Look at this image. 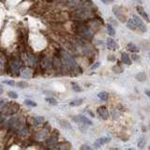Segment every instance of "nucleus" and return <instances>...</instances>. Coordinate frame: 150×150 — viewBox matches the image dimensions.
I'll return each instance as SVG.
<instances>
[{"label":"nucleus","instance_id":"412c9836","mask_svg":"<svg viewBox=\"0 0 150 150\" xmlns=\"http://www.w3.org/2000/svg\"><path fill=\"white\" fill-rule=\"evenodd\" d=\"M25 103H26V105L30 106V107H36V106H37V103H36L35 101L31 100V99H26V100H25Z\"/></svg>","mask_w":150,"mask_h":150},{"label":"nucleus","instance_id":"1a4fd4ad","mask_svg":"<svg viewBox=\"0 0 150 150\" xmlns=\"http://www.w3.org/2000/svg\"><path fill=\"white\" fill-rule=\"evenodd\" d=\"M121 60L126 65H131V58L129 56V54L127 53H121Z\"/></svg>","mask_w":150,"mask_h":150},{"label":"nucleus","instance_id":"a878e982","mask_svg":"<svg viewBox=\"0 0 150 150\" xmlns=\"http://www.w3.org/2000/svg\"><path fill=\"white\" fill-rule=\"evenodd\" d=\"M131 58H132V60H134V61H138L140 59L139 55L138 54H135V53H133L132 55H131Z\"/></svg>","mask_w":150,"mask_h":150},{"label":"nucleus","instance_id":"20e7f679","mask_svg":"<svg viewBox=\"0 0 150 150\" xmlns=\"http://www.w3.org/2000/svg\"><path fill=\"white\" fill-rule=\"evenodd\" d=\"M97 113L98 115H99V117H101L104 120L108 119V117H109V112H108V110H107V108L105 106H99L98 108Z\"/></svg>","mask_w":150,"mask_h":150},{"label":"nucleus","instance_id":"5701e85b","mask_svg":"<svg viewBox=\"0 0 150 150\" xmlns=\"http://www.w3.org/2000/svg\"><path fill=\"white\" fill-rule=\"evenodd\" d=\"M8 95H9V98H13V99H16L18 98L17 93L14 92V91H9V92H8Z\"/></svg>","mask_w":150,"mask_h":150},{"label":"nucleus","instance_id":"dca6fc26","mask_svg":"<svg viewBox=\"0 0 150 150\" xmlns=\"http://www.w3.org/2000/svg\"><path fill=\"white\" fill-rule=\"evenodd\" d=\"M83 99L82 98H77V99H74V100H71V102H70V105L71 106H79L81 105L82 103H83Z\"/></svg>","mask_w":150,"mask_h":150},{"label":"nucleus","instance_id":"7c9ffc66","mask_svg":"<svg viewBox=\"0 0 150 150\" xmlns=\"http://www.w3.org/2000/svg\"><path fill=\"white\" fill-rule=\"evenodd\" d=\"M109 60H115V56H109Z\"/></svg>","mask_w":150,"mask_h":150},{"label":"nucleus","instance_id":"ddd939ff","mask_svg":"<svg viewBox=\"0 0 150 150\" xmlns=\"http://www.w3.org/2000/svg\"><path fill=\"white\" fill-rule=\"evenodd\" d=\"M44 120H45V118L43 116H37V117L34 118V122H33V124H34V126H39V125H40L41 123H43Z\"/></svg>","mask_w":150,"mask_h":150},{"label":"nucleus","instance_id":"f704fd0d","mask_svg":"<svg viewBox=\"0 0 150 150\" xmlns=\"http://www.w3.org/2000/svg\"><path fill=\"white\" fill-rule=\"evenodd\" d=\"M128 150H133V149H132V148H129Z\"/></svg>","mask_w":150,"mask_h":150},{"label":"nucleus","instance_id":"f03ea898","mask_svg":"<svg viewBox=\"0 0 150 150\" xmlns=\"http://www.w3.org/2000/svg\"><path fill=\"white\" fill-rule=\"evenodd\" d=\"M113 12L115 15V17L117 18L121 23H125L127 21V16L125 14V12L123 11V9H121L120 7L118 6H115L113 8Z\"/></svg>","mask_w":150,"mask_h":150},{"label":"nucleus","instance_id":"2f4dec72","mask_svg":"<svg viewBox=\"0 0 150 150\" xmlns=\"http://www.w3.org/2000/svg\"><path fill=\"white\" fill-rule=\"evenodd\" d=\"M3 93V87L0 85V94H2Z\"/></svg>","mask_w":150,"mask_h":150},{"label":"nucleus","instance_id":"9b49d317","mask_svg":"<svg viewBox=\"0 0 150 150\" xmlns=\"http://www.w3.org/2000/svg\"><path fill=\"white\" fill-rule=\"evenodd\" d=\"M98 97L101 100L106 101V100H108V98H109V94H108L106 91H101V92H99V93L98 94Z\"/></svg>","mask_w":150,"mask_h":150},{"label":"nucleus","instance_id":"aec40b11","mask_svg":"<svg viewBox=\"0 0 150 150\" xmlns=\"http://www.w3.org/2000/svg\"><path fill=\"white\" fill-rule=\"evenodd\" d=\"M144 145H145V138L144 137H141L139 142H138V147L139 148H143Z\"/></svg>","mask_w":150,"mask_h":150},{"label":"nucleus","instance_id":"2eb2a0df","mask_svg":"<svg viewBox=\"0 0 150 150\" xmlns=\"http://www.w3.org/2000/svg\"><path fill=\"white\" fill-rule=\"evenodd\" d=\"M107 31H108V34L111 36V37H114L115 35V28L113 27V26L111 24H108L107 25Z\"/></svg>","mask_w":150,"mask_h":150},{"label":"nucleus","instance_id":"bb28decb","mask_svg":"<svg viewBox=\"0 0 150 150\" xmlns=\"http://www.w3.org/2000/svg\"><path fill=\"white\" fill-rule=\"evenodd\" d=\"M99 65H100V63L99 62H96L92 67H91V70H96L97 68H98L99 67Z\"/></svg>","mask_w":150,"mask_h":150},{"label":"nucleus","instance_id":"f3484780","mask_svg":"<svg viewBox=\"0 0 150 150\" xmlns=\"http://www.w3.org/2000/svg\"><path fill=\"white\" fill-rule=\"evenodd\" d=\"M45 100L48 102V103H50L51 105H57V100L53 97H48L45 98Z\"/></svg>","mask_w":150,"mask_h":150},{"label":"nucleus","instance_id":"9d476101","mask_svg":"<svg viewBox=\"0 0 150 150\" xmlns=\"http://www.w3.org/2000/svg\"><path fill=\"white\" fill-rule=\"evenodd\" d=\"M127 48H128V50H129L130 52H131V53H133L139 52V48L135 44H133V43H129V44L127 45Z\"/></svg>","mask_w":150,"mask_h":150},{"label":"nucleus","instance_id":"0eeeda50","mask_svg":"<svg viewBox=\"0 0 150 150\" xmlns=\"http://www.w3.org/2000/svg\"><path fill=\"white\" fill-rule=\"evenodd\" d=\"M136 9H137L138 13H139L142 17H143V19H144L146 22H148V23H149L150 20H149V18H148V15H147V13L145 12V10L143 9V8L141 7V6H136Z\"/></svg>","mask_w":150,"mask_h":150},{"label":"nucleus","instance_id":"4be33fe9","mask_svg":"<svg viewBox=\"0 0 150 150\" xmlns=\"http://www.w3.org/2000/svg\"><path fill=\"white\" fill-rule=\"evenodd\" d=\"M17 86L18 87H20V88H26L28 86V84H27L26 82H24V81H21V82H19L17 84Z\"/></svg>","mask_w":150,"mask_h":150},{"label":"nucleus","instance_id":"72a5a7b5","mask_svg":"<svg viewBox=\"0 0 150 150\" xmlns=\"http://www.w3.org/2000/svg\"><path fill=\"white\" fill-rule=\"evenodd\" d=\"M138 1V3H142V0H137Z\"/></svg>","mask_w":150,"mask_h":150},{"label":"nucleus","instance_id":"f257e3e1","mask_svg":"<svg viewBox=\"0 0 150 150\" xmlns=\"http://www.w3.org/2000/svg\"><path fill=\"white\" fill-rule=\"evenodd\" d=\"M74 30L82 38H84L85 39H88V40L92 39L94 38V35H95L94 31L89 26H87V25H85V24H82V23L75 24L74 25Z\"/></svg>","mask_w":150,"mask_h":150},{"label":"nucleus","instance_id":"a211bd4d","mask_svg":"<svg viewBox=\"0 0 150 150\" xmlns=\"http://www.w3.org/2000/svg\"><path fill=\"white\" fill-rule=\"evenodd\" d=\"M71 86H72V89L75 92H82V90H83V89L81 88V86H80L78 84H76V83H71Z\"/></svg>","mask_w":150,"mask_h":150},{"label":"nucleus","instance_id":"c9c22d12","mask_svg":"<svg viewBox=\"0 0 150 150\" xmlns=\"http://www.w3.org/2000/svg\"><path fill=\"white\" fill-rule=\"evenodd\" d=\"M148 149H149V150H150V145H149V147H148Z\"/></svg>","mask_w":150,"mask_h":150},{"label":"nucleus","instance_id":"c85d7f7f","mask_svg":"<svg viewBox=\"0 0 150 150\" xmlns=\"http://www.w3.org/2000/svg\"><path fill=\"white\" fill-rule=\"evenodd\" d=\"M145 95L148 98H150V90H145Z\"/></svg>","mask_w":150,"mask_h":150},{"label":"nucleus","instance_id":"393cba45","mask_svg":"<svg viewBox=\"0 0 150 150\" xmlns=\"http://www.w3.org/2000/svg\"><path fill=\"white\" fill-rule=\"evenodd\" d=\"M80 150H93V149H92V147H90L87 144H83L80 147Z\"/></svg>","mask_w":150,"mask_h":150},{"label":"nucleus","instance_id":"c756f323","mask_svg":"<svg viewBox=\"0 0 150 150\" xmlns=\"http://www.w3.org/2000/svg\"><path fill=\"white\" fill-rule=\"evenodd\" d=\"M142 130H143V132H145V131H146V128H145L144 126H143V127H142Z\"/></svg>","mask_w":150,"mask_h":150},{"label":"nucleus","instance_id":"7ed1b4c3","mask_svg":"<svg viewBox=\"0 0 150 150\" xmlns=\"http://www.w3.org/2000/svg\"><path fill=\"white\" fill-rule=\"evenodd\" d=\"M132 20H133V22H134V24H135V26H136V28H137L138 30H140L143 33V32H146V30H147L146 26H145L144 23L142 21L141 18H139L138 16H136V15H133Z\"/></svg>","mask_w":150,"mask_h":150},{"label":"nucleus","instance_id":"e433bc0d","mask_svg":"<svg viewBox=\"0 0 150 150\" xmlns=\"http://www.w3.org/2000/svg\"><path fill=\"white\" fill-rule=\"evenodd\" d=\"M149 58H150V52H149Z\"/></svg>","mask_w":150,"mask_h":150},{"label":"nucleus","instance_id":"423d86ee","mask_svg":"<svg viewBox=\"0 0 150 150\" xmlns=\"http://www.w3.org/2000/svg\"><path fill=\"white\" fill-rule=\"evenodd\" d=\"M110 141H111V139H110L109 137H102V138H99V139H98L97 141L94 143V146L98 148V147H100L101 145H103V144H105V143H108Z\"/></svg>","mask_w":150,"mask_h":150},{"label":"nucleus","instance_id":"473e14b6","mask_svg":"<svg viewBox=\"0 0 150 150\" xmlns=\"http://www.w3.org/2000/svg\"><path fill=\"white\" fill-rule=\"evenodd\" d=\"M111 150H119V149H118V148H112Z\"/></svg>","mask_w":150,"mask_h":150},{"label":"nucleus","instance_id":"6e6552de","mask_svg":"<svg viewBox=\"0 0 150 150\" xmlns=\"http://www.w3.org/2000/svg\"><path fill=\"white\" fill-rule=\"evenodd\" d=\"M107 46H108V48L111 49V50H115V49H117V47H118V45L115 42V40L114 39H112V38L107 39Z\"/></svg>","mask_w":150,"mask_h":150},{"label":"nucleus","instance_id":"39448f33","mask_svg":"<svg viewBox=\"0 0 150 150\" xmlns=\"http://www.w3.org/2000/svg\"><path fill=\"white\" fill-rule=\"evenodd\" d=\"M76 118H74V120L75 121H77V122H81V123L85 124V125H87V126H91L92 125V121L88 119L86 116H85V115H78V116H75Z\"/></svg>","mask_w":150,"mask_h":150},{"label":"nucleus","instance_id":"cd10ccee","mask_svg":"<svg viewBox=\"0 0 150 150\" xmlns=\"http://www.w3.org/2000/svg\"><path fill=\"white\" fill-rule=\"evenodd\" d=\"M102 3H104V4H109V3H112V2H114L115 0H100Z\"/></svg>","mask_w":150,"mask_h":150},{"label":"nucleus","instance_id":"6ab92c4d","mask_svg":"<svg viewBox=\"0 0 150 150\" xmlns=\"http://www.w3.org/2000/svg\"><path fill=\"white\" fill-rule=\"evenodd\" d=\"M59 123L61 125L63 128H66V129H71V126L70 125V123L66 120H59Z\"/></svg>","mask_w":150,"mask_h":150},{"label":"nucleus","instance_id":"b1692460","mask_svg":"<svg viewBox=\"0 0 150 150\" xmlns=\"http://www.w3.org/2000/svg\"><path fill=\"white\" fill-rule=\"evenodd\" d=\"M3 83L6 84V85H9V86L15 85V82L12 81V80H6V81H3Z\"/></svg>","mask_w":150,"mask_h":150},{"label":"nucleus","instance_id":"4468645a","mask_svg":"<svg viewBox=\"0 0 150 150\" xmlns=\"http://www.w3.org/2000/svg\"><path fill=\"white\" fill-rule=\"evenodd\" d=\"M135 78H136V80H138L139 82H143V81L146 80V75H145L144 72H139V73L136 74Z\"/></svg>","mask_w":150,"mask_h":150},{"label":"nucleus","instance_id":"f8f14e48","mask_svg":"<svg viewBox=\"0 0 150 150\" xmlns=\"http://www.w3.org/2000/svg\"><path fill=\"white\" fill-rule=\"evenodd\" d=\"M127 27H128L129 29H130V30H133V31L137 30V28L135 26V24H134L132 19H129V20H128V22H127Z\"/></svg>","mask_w":150,"mask_h":150}]
</instances>
